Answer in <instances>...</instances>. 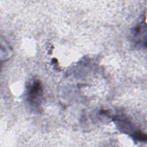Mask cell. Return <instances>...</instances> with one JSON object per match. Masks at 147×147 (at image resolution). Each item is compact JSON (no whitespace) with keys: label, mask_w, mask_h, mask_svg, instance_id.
<instances>
[{"label":"cell","mask_w":147,"mask_h":147,"mask_svg":"<svg viewBox=\"0 0 147 147\" xmlns=\"http://www.w3.org/2000/svg\"><path fill=\"white\" fill-rule=\"evenodd\" d=\"M42 94V87L41 83L36 80L28 87V100L33 103H36Z\"/></svg>","instance_id":"cell-1"}]
</instances>
